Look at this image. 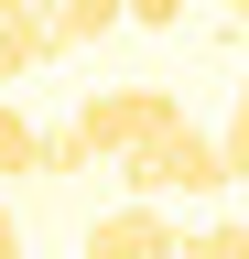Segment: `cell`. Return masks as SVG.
<instances>
[{
  "label": "cell",
  "mask_w": 249,
  "mask_h": 259,
  "mask_svg": "<svg viewBox=\"0 0 249 259\" xmlns=\"http://www.w3.org/2000/svg\"><path fill=\"white\" fill-rule=\"evenodd\" d=\"M44 32H54V54H76V44H98V32H119V0H54Z\"/></svg>",
  "instance_id": "obj_5"
},
{
  "label": "cell",
  "mask_w": 249,
  "mask_h": 259,
  "mask_svg": "<svg viewBox=\"0 0 249 259\" xmlns=\"http://www.w3.org/2000/svg\"><path fill=\"white\" fill-rule=\"evenodd\" d=\"M184 11H195V0H119V22H141V32H173Z\"/></svg>",
  "instance_id": "obj_10"
},
{
  "label": "cell",
  "mask_w": 249,
  "mask_h": 259,
  "mask_svg": "<svg viewBox=\"0 0 249 259\" xmlns=\"http://www.w3.org/2000/svg\"><path fill=\"white\" fill-rule=\"evenodd\" d=\"M0 173H33V108L0 97Z\"/></svg>",
  "instance_id": "obj_7"
},
{
  "label": "cell",
  "mask_w": 249,
  "mask_h": 259,
  "mask_svg": "<svg viewBox=\"0 0 249 259\" xmlns=\"http://www.w3.org/2000/svg\"><path fill=\"white\" fill-rule=\"evenodd\" d=\"M44 54H54V32H44L33 11H11V0H0V87H22Z\"/></svg>",
  "instance_id": "obj_4"
},
{
  "label": "cell",
  "mask_w": 249,
  "mask_h": 259,
  "mask_svg": "<svg viewBox=\"0 0 249 259\" xmlns=\"http://www.w3.org/2000/svg\"><path fill=\"white\" fill-rule=\"evenodd\" d=\"M173 119H184V108H173L163 87H87V108H76L65 130L87 141V162H130L141 141H163Z\"/></svg>",
  "instance_id": "obj_2"
},
{
  "label": "cell",
  "mask_w": 249,
  "mask_h": 259,
  "mask_svg": "<svg viewBox=\"0 0 249 259\" xmlns=\"http://www.w3.org/2000/svg\"><path fill=\"white\" fill-rule=\"evenodd\" d=\"M163 194H184V205H217V194H228V162H217V130L173 119L163 141H141L130 162H119V205H163Z\"/></svg>",
  "instance_id": "obj_1"
},
{
  "label": "cell",
  "mask_w": 249,
  "mask_h": 259,
  "mask_svg": "<svg viewBox=\"0 0 249 259\" xmlns=\"http://www.w3.org/2000/svg\"><path fill=\"white\" fill-rule=\"evenodd\" d=\"M33 173H98L76 130H33Z\"/></svg>",
  "instance_id": "obj_8"
},
{
  "label": "cell",
  "mask_w": 249,
  "mask_h": 259,
  "mask_svg": "<svg viewBox=\"0 0 249 259\" xmlns=\"http://www.w3.org/2000/svg\"><path fill=\"white\" fill-rule=\"evenodd\" d=\"M228 22H249V0H228Z\"/></svg>",
  "instance_id": "obj_13"
},
{
  "label": "cell",
  "mask_w": 249,
  "mask_h": 259,
  "mask_svg": "<svg viewBox=\"0 0 249 259\" xmlns=\"http://www.w3.org/2000/svg\"><path fill=\"white\" fill-rule=\"evenodd\" d=\"M163 259H249V216H206V227H173Z\"/></svg>",
  "instance_id": "obj_6"
},
{
  "label": "cell",
  "mask_w": 249,
  "mask_h": 259,
  "mask_svg": "<svg viewBox=\"0 0 249 259\" xmlns=\"http://www.w3.org/2000/svg\"><path fill=\"white\" fill-rule=\"evenodd\" d=\"M11 11H33V22H44V11H54V0H11Z\"/></svg>",
  "instance_id": "obj_12"
},
{
  "label": "cell",
  "mask_w": 249,
  "mask_h": 259,
  "mask_svg": "<svg viewBox=\"0 0 249 259\" xmlns=\"http://www.w3.org/2000/svg\"><path fill=\"white\" fill-rule=\"evenodd\" d=\"M0 259H22V216L11 205H0Z\"/></svg>",
  "instance_id": "obj_11"
},
{
  "label": "cell",
  "mask_w": 249,
  "mask_h": 259,
  "mask_svg": "<svg viewBox=\"0 0 249 259\" xmlns=\"http://www.w3.org/2000/svg\"><path fill=\"white\" fill-rule=\"evenodd\" d=\"M173 248V216L163 205H109L98 227H87V259H163Z\"/></svg>",
  "instance_id": "obj_3"
},
{
  "label": "cell",
  "mask_w": 249,
  "mask_h": 259,
  "mask_svg": "<svg viewBox=\"0 0 249 259\" xmlns=\"http://www.w3.org/2000/svg\"><path fill=\"white\" fill-rule=\"evenodd\" d=\"M217 162H228V184H249V87H238V108H228V130H217Z\"/></svg>",
  "instance_id": "obj_9"
}]
</instances>
